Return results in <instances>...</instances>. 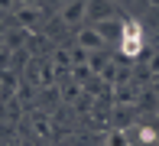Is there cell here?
I'll list each match as a JSON object with an SVG mask.
<instances>
[{"mask_svg": "<svg viewBox=\"0 0 159 146\" xmlns=\"http://www.w3.org/2000/svg\"><path fill=\"white\" fill-rule=\"evenodd\" d=\"M107 146H130V136L124 133V130H114L111 140H107Z\"/></svg>", "mask_w": 159, "mask_h": 146, "instance_id": "cell-11", "label": "cell"}, {"mask_svg": "<svg viewBox=\"0 0 159 146\" xmlns=\"http://www.w3.org/2000/svg\"><path fill=\"white\" fill-rule=\"evenodd\" d=\"M59 20H62L65 26L88 23V0H68V3L59 10Z\"/></svg>", "mask_w": 159, "mask_h": 146, "instance_id": "cell-3", "label": "cell"}, {"mask_svg": "<svg viewBox=\"0 0 159 146\" xmlns=\"http://www.w3.org/2000/svg\"><path fill=\"white\" fill-rule=\"evenodd\" d=\"M36 130H39V133H42V136H46V133H49V127H46V120H42V117H39V120H36Z\"/></svg>", "mask_w": 159, "mask_h": 146, "instance_id": "cell-16", "label": "cell"}, {"mask_svg": "<svg viewBox=\"0 0 159 146\" xmlns=\"http://www.w3.org/2000/svg\"><path fill=\"white\" fill-rule=\"evenodd\" d=\"M39 16H42V10L39 7H16V26H33V23H39Z\"/></svg>", "mask_w": 159, "mask_h": 146, "instance_id": "cell-5", "label": "cell"}, {"mask_svg": "<svg viewBox=\"0 0 159 146\" xmlns=\"http://www.w3.org/2000/svg\"><path fill=\"white\" fill-rule=\"evenodd\" d=\"M136 107H146V111H149V107H159V94L156 91H143L140 101H136Z\"/></svg>", "mask_w": 159, "mask_h": 146, "instance_id": "cell-9", "label": "cell"}, {"mask_svg": "<svg viewBox=\"0 0 159 146\" xmlns=\"http://www.w3.org/2000/svg\"><path fill=\"white\" fill-rule=\"evenodd\" d=\"M10 55H13V49H3V52H0V71H7V65H10Z\"/></svg>", "mask_w": 159, "mask_h": 146, "instance_id": "cell-13", "label": "cell"}, {"mask_svg": "<svg viewBox=\"0 0 159 146\" xmlns=\"http://www.w3.org/2000/svg\"><path fill=\"white\" fill-rule=\"evenodd\" d=\"M114 3H120V7H130V3H133V0H114Z\"/></svg>", "mask_w": 159, "mask_h": 146, "instance_id": "cell-18", "label": "cell"}, {"mask_svg": "<svg viewBox=\"0 0 159 146\" xmlns=\"http://www.w3.org/2000/svg\"><path fill=\"white\" fill-rule=\"evenodd\" d=\"M16 7H36V0H16Z\"/></svg>", "mask_w": 159, "mask_h": 146, "instance_id": "cell-17", "label": "cell"}, {"mask_svg": "<svg viewBox=\"0 0 159 146\" xmlns=\"http://www.w3.org/2000/svg\"><path fill=\"white\" fill-rule=\"evenodd\" d=\"M75 46L84 49V52H101V49H107V42H104V36H101L98 26H81L78 36H75Z\"/></svg>", "mask_w": 159, "mask_h": 146, "instance_id": "cell-2", "label": "cell"}, {"mask_svg": "<svg viewBox=\"0 0 159 146\" xmlns=\"http://www.w3.org/2000/svg\"><path fill=\"white\" fill-rule=\"evenodd\" d=\"M0 39H3V49H16L20 42L26 39V29H23V26H20V29H10V33H3Z\"/></svg>", "mask_w": 159, "mask_h": 146, "instance_id": "cell-8", "label": "cell"}, {"mask_svg": "<svg viewBox=\"0 0 159 146\" xmlns=\"http://www.w3.org/2000/svg\"><path fill=\"white\" fill-rule=\"evenodd\" d=\"M140 52H143V26L133 23V20L120 23V55L124 58H136Z\"/></svg>", "mask_w": 159, "mask_h": 146, "instance_id": "cell-1", "label": "cell"}, {"mask_svg": "<svg viewBox=\"0 0 159 146\" xmlns=\"http://www.w3.org/2000/svg\"><path fill=\"white\" fill-rule=\"evenodd\" d=\"M71 65H88V52H84V49H71Z\"/></svg>", "mask_w": 159, "mask_h": 146, "instance_id": "cell-12", "label": "cell"}, {"mask_svg": "<svg viewBox=\"0 0 159 146\" xmlns=\"http://www.w3.org/2000/svg\"><path fill=\"white\" fill-rule=\"evenodd\" d=\"M114 101H117L120 107H127V104H136V91L130 88V81H124V84H114Z\"/></svg>", "mask_w": 159, "mask_h": 146, "instance_id": "cell-6", "label": "cell"}, {"mask_svg": "<svg viewBox=\"0 0 159 146\" xmlns=\"http://www.w3.org/2000/svg\"><path fill=\"white\" fill-rule=\"evenodd\" d=\"M107 62H111V55H107L104 49H101V52H88V68L94 71V75H101V68H104Z\"/></svg>", "mask_w": 159, "mask_h": 146, "instance_id": "cell-7", "label": "cell"}, {"mask_svg": "<svg viewBox=\"0 0 159 146\" xmlns=\"http://www.w3.org/2000/svg\"><path fill=\"white\" fill-rule=\"evenodd\" d=\"M71 65V52H65V49H55V71H65Z\"/></svg>", "mask_w": 159, "mask_h": 146, "instance_id": "cell-10", "label": "cell"}, {"mask_svg": "<svg viewBox=\"0 0 159 146\" xmlns=\"http://www.w3.org/2000/svg\"><path fill=\"white\" fill-rule=\"evenodd\" d=\"M149 75H156V78H159V52H156V55H149Z\"/></svg>", "mask_w": 159, "mask_h": 146, "instance_id": "cell-14", "label": "cell"}, {"mask_svg": "<svg viewBox=\"0 0 159 146\" xmlns=\"http://www.w3.org/2000/svg\"><path fill=\"white\" fill-rule=\"evenodd\" d=\"M117 16V3L114 0H88V20L91 23H107Z\"/></svg>", "mask_w": 159, "mask_h": 146, "instance_id": "cell-4", "label": "cell"}, {"mask_svg": "<svg viewBox=\"0 0 159 146\" xmlns=\"http://www.w3.org/2000/svg\"><path fill=\"white\" fill-rule=\"evenodd\" d=\"M0 10H16V0H0Z\"/></svg>", "mask_w": 159, "mask_h": 146, "instance_id": "cell-15", "label": "cell"}]
</instances>
